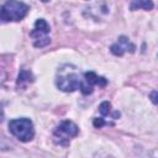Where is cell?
Here are the masks:
<instances>
[{"instance_id": "7c38bea8", "label": "cell", "mask_w": 158, "mask_h": 158, "mask_svg": "<svg viewBox=\"0 0 158 158\" xmlns=\"http://www.w3.org/2000/svg\"><path fill=\"white\" fill-rule=\"evenodd\" d=\"M11 147H12V144L0 133V151H9V149H11Z\"/></svg>"}, {"instance_id": "9c48e42d", "label": "cell", "mask_w": 158, "mask_h": 158, "mask_svg": "<svg viewBox=\"0 0 158 158\" xmlns=\"http://www.w3.org/2000/svg\"><path fill=\"white\" fill-rule=\"evenodd\" d=\"M154 7V4L152 0H132L131 5H130V9L132 11L135 10H138V9H143V10H152Z\"/></svg>"}, {"instance_id": "2e32d148", "label": "cell", "mask_w": 158, "mask_h": 158, "mask_svg": "<svg viewBox=\"0 0 158 158\" xmlns=\"http://www.w3.org/2000/svg\"><path fill=\"white\" fill-rule=\"evenodd\" d=\"M42 1H43V2H47V1H49V0H42Z\"/></svg>"}, {"instance_id": "9a60e30c", "label": "cell", "mask_w": 158, "mask_h": 158, "mask_svg": "<svg viewBox=\"0 0 158 158\" xmlns=\"http://www.w3.org/2000/svg\"><path fill=\"white\" fill-rule=\"evenodd\" d=\"M117 117H120V112H118V111H116V112L114 114V118H117Z\"/></svg>"}, {"instance_id": "277c9868", "label": "cell", "mask_w": 158, "mask_h": 158, "mask_svg": "<svg viewBox=\"0 0 158 158\" xmlns=\"http://www.w3.org/2000/svg\"><path fill=\"white\" fill-rule=\"evenodd\" d=\"M79 132V128L78 126L70 121V120H64L62 121L54 130V139L56 142L59 144V146H63V147H67L69 146V141L70 138L75 137Z\"/></svg>"}, {"instance_id": "5bb4252c", "label": "cell", "mask_w": 158, "mask_h": 158, "mask_svg": "<svg viewBox=\"0 0 158 158\" xmlns=\"http://www.w3.org/2000/svg\"><path fill=\"white\" fill-rule=\"evenodd\" d=\"M151 98H152L153 104L156 105V104H157V91H156V90H153V91L151 93Z\"/></svg>"}, {"instance_id": "52a82bcc", "label": "cell", "mask_w": 158, "mask_h": 158, "mask_svg": "<svg viewBox=\"0 0 158 158\" xmlns=\"http://www.w3.org/2000/svg\"><path fill=\"white\" fill-rule=\"evenodd\" d=\"M84 80H85L88 84H90L91 86L99 85V86L104 88V86H106V84H107V80H106L104 77H98L96 73H94V72H85V73H84Z\"/></svg>"}, {"instance_id": "6da1fadb", "label": "cell", "mask_w": 158, "mask_h": 158, "mask_svg": "<svg viewBox=\"0 0 158 158\" xmlns=\"http://www.w3.org/2000/svg\"><path fill=\"white\" fill-rule=\"evenodd\" d=\"M28 10V5L22 1L7 0L5 4L0 5V22L21 21L27 15Z\"/></svg>"}, {"instance_id": "5b68a950", "label": "cell", "mask_w": 158, "mask_h": 158, "mask_svg": "<svg viewBox=\"0 0 158 158\" xmlns=\"http://www.w3.org/2000/svg\"><path fill=\"white\" fill-rule=\"evenodd\" d=\"M135 49H136V46L133 43H131L128 41V38L125 37V36H120L118 37V42L117 43H114L110 47L111 53L115 54V56H117V57H122L126 51H130L131 53H133Z\"/></svg>"}, {"instance_id": "ba28073f", "label": "cell", "mask_w": 158, "mask_h": 158, "mask_svg": "<svg viewBox=\"0 0 158 158\" xmlns=\"http://www.w3.org/2000/svg\"><path fill=\"white\" fill-rule=\"evenodd\" d=\"M32 81H33V75L30 70H25V69L20 70L19 77H17V83H16L19 89H25Z\"/></svg>"}, {"instance_id": "8992f818", "label": "cell", "mask_w": 158, "mask_h": 158, "mask_svg": "<svg viewBox=\"0 0 158 158\" xmlns=\"http://www.w3.org/2000/svg\"><path fill=\"white\" fill-rule=\"evenodd\" d=\"M30 36L32 38H35L33 41V46L37 47V48H42V47H46L47 44L51 43V38L48 37V33H44V32H41L36 28H33L31 32H30Z\"/></svg>"}, {"instance_id": "3957f363", "label": "cell", "mask_w": 158, "mask_h": 158, "mask_svg": "<svg viewBox=\"0 0 158 158\" xmlns=\"http://www.w3.org/2000/svg\"><path fill=\"white\" fill-rule=\"evenodd\" d=\"M83 81H84V79H81V77L78 72H75L74 69H72L69 72L63 68L59 69L57 79H56L57 88L64 93H72L77 89H80Z\"/></svg>"}, {"instance_id": "7a4b0ae2", "label": "cell", "mask_w": 158, "mask_h": 158, "mask_svg": "<svg viewBox=\"0 0 158 158\" xmlns=\"http://www.w3.org/2000/svg\"><path fill=\"white\" fill-rule=\"evenodd\" d=\"M10 133L16 137L20 142H30L35 137V127L30 118L21 117L10 120L7 123Z\"/></svg>"}, {"instance_id": "8fae6325", "label": "cell", "mask_w": 158, "mask_h": 158, "mask_svg": "<svg viewBox=\"0 0 158 158\" xmlns=\"http://www.w3.org/2000/svg\"><path fill=\"white\" fill-rule=\"evenodd\" d=\"M99 111H100V114H101L102 116L109 115L110 111H111V104H110L109 101H102V102L99 105Z\"/></svg>"}, {"instance_id": "30bf717a", "label": "cell", "mask_w": 158, "mask_h": 158, "mask_svg": "<svg viewBox=\"0 0 158 158\" xmlns=\"http://www.w3.org/2000/svg\"><path fill=\"white\" fill-rule=\"evenodd\" d=\"M35 28L38 30V31H41V32H44V33H49V31H51V27H49V25L47 23V21H46L44 19H38V20H36V22H35Z\"/></svg>"}, {"instance_id": "4fadbf2b", "label": "cell", "mask_w": 158, "mask_h": 158, "mask_svg": "<svg viewBox=\"0 0 158 158\" xmlns=\"http://www.w3.org/2000/svg\"><path fill=\"white\" fill-rule=\"evenodd\" d=\"M93 125H94V127H95V128H101L102 126H105V125H106V122H105V120H104L102 117H96V118H94Z\"/></svg>"}]
</instances>
